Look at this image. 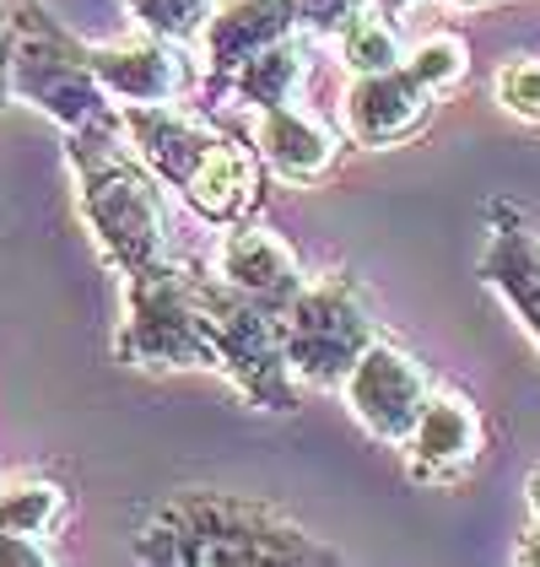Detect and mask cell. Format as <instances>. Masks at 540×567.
Here are the masks:
<instances>
[{
	"mask_svg": "<svg viewBox=\"0 0 540 567\" xmlns=\"http://www.w3.org/2000/svg\"><path fill=\"white\" fill-rule=\"evenodd\" d=\"M131 551L152 567H335L346 563L303 524L270 503L232 492H174L146 508Z\"/></svg>",
	"mask_w": 540,
	"mask_h": 567,
	"instance_id": "6da1fadb",
	"label": "cell"
},
{
	"mask_svg": "<svg viewBox=\"0 0 540 567\" xmlns=\"http://www.w3.org/2000/svg\"><path fill=\"white\" fill-rule=\"evenodd\" d=\"M65 163L76 178V206L87 221L97 255L120 276L168 260V200L163 178L141 163L125 135V120H97L65 131Z\"/></svg>",
	"mask_w": 540,
	"mask_h": 567,
	"instance_id": "7a4b0ae2",
	"label": "cell"
},
{
	"mask_svg": "<svg viewBox=\"0 0 540 567\" xmlns=\"http://www.w3.org/2000/svg\"><path fill=\"white\" fill-rule=\"evenodd\" d=\"M6 76H11V103L39 109L60 131H82L120 114L92 76V44L60 28V17L44 0H11Z\"/></svg>",
	"mask_w": 540,
	"mask_h": 567,
	"instance_id": "3957f363",
	"label": "cell"
},
{
	"mask_svg": "<svg viewBox=\"0 0 540 567\" xmlns=\"http://www.w3.org/2000/svg\"><path fill=\"white\" fill-rule=\"evenodd\" d=\"M120 362L146 373H195L217 368V341L200 298V270L179 260H157L125 276V324Z\"/></svg>",
	"mask_w": 540,
	"mask_h": 567,
	"instance_id": "277c9868",
	"label": "cell"
},
{
	"mask_svg": "<svg viewBox=\"0 0 540 567\" xmlns=\"http://www.w3.org/2000/svg\"><path fill=\"white\" fill-rule=\"evenodd\" d=\"M200 298L211 319V341H217V373L243 394L255 411H298V373L287 362V336H281V313L266 308L260 298L227 287L217 270H200Z\"/></svg>",
	"mask_w": 540,
	"mask_h": 567,
	"instance_id": "5b68a950",
	"label": "cell"
},
{
	"mask_svg": "<svg viewBox=\"0 0 540 567\" xmlns=\"http://www.w3.org/2000/svg\"><path fill=\"white\" fill-rule=\"evenodd\" d=\"M281 336L303 390H341L346 373L362 362V351L378 341V319L357 281L346 270H330V276H309L303 292L281 308Z\"/></svg>",
	"mask_w": 540,
	"mask_h": 567,
	"instance_id": "8992f818",
	"label": "cell"
},
{
	"mask_svg": "<svg viewBox=\"0 0 540 567\" xmlns=\"http://www.w3.org/2000/svg\"><path fill=\"white\" fill-rule=\"evenodd\" d=\"M433 394L438 390H433V373L422 368V357L405 351L401 341H384V336L362 351V362L341 384V400L362 422V433L390 443V449L405 443V433L416 427V416L427 411Z\"/></svg>",
	"mask_w": 540,
	"mask_h": 567,
	"instance_id": "52a82bcc",
	"label": "cell"
},
{
	"mask_svg": "<svg viewBox=\"0 0 540 567\" xmlns=\"http://www.w3.org/2000/svg\"><path fill=\"white\" fill-rule=\"evenodd\" d=\"M92 76L108 92L114 109H141V103H179L189 92V60L184 44L157 39V33H131L92 44Z\"/></svg>",
	"mask_w": 540,
	"mask_h": 567,
	"instance_id": "ba28073f",
	"label": "cell"
},
{
	"mask_svg": "<svg viewBox=\"0 0 540 567\" xmlns=\"http://www.w3.org/2000/svg\"><path fill=\"white\" fill-rule=\"evenodd\" d=\"M405 471L422 486H454L481 454H487V422L481 411L454 390H438L427 400V411L416 416V427L401 443Z\"/></svg>",
	"mask_w": 540,
	"mask_h": 567,
	"instance_id": "9c48e42d",
	"label": "cell"
},
{
	"mask_svg": "<svg viewBox=\"0 0 540 567\" xmlns=\"http://www.w3.org/2000/svg\"><path fill=\"white\" fill-rule=\"evenodd\" d=\"M476 276H481V287L513 313V324L540 351V227L536 221L497 200L492 233H487V249L476 260Z\"/></svg>",
	"mask_w": 540,
	"mask_h": 567,
	"instance_id": "30bf717a",
	"label": "cell"
},
{
	"mask_svg": "<svg viewBox=\"0 0 540 567\" xmlns=\"http://www.w3.org/2000/svg\"><path fill=\"white\" fill-rule=\"evenodd\" d=\"M211 270L222 276L227 287L260 298V303L276 308V313L292 303V298L303 292V281H309L303 255H298L276 227H266V221H232Z\"/></svg>",
	"mask_w": 540,
	"mask_h": 567,
	"instance_id": "8fae6325",
	"label": "cell"
},
{
	"mask_svg": "<svg viewBox=\"0 0 540 567\" xmlns=\"http://www.w3.org/2000/svg\"><path fill=\"white\" fill-rule=\"evenodd\" d=\"M433 92L422 87L405 65L395 71H373V76H352L346 103H341V125L357 146H401L433 120Z\"/></svg>",
	"mask_w": 540,
	"mask_h": 567,
	"instance_id": "7c38bea8",
	"label": "cell"
},
{
	"mask_svg": "<svg viewBox=\"0 0 540 567\" xmlns=\"http://www.w3.org/2000/svg\"><path fill=\"white\" fill-rule=\"evenodd\" d=\"M179 195L189 200L195 217H206L211 227H232L249 221V212L260 206V152L255 141L238 135H217L211 152L195 163V174L179 184Z\"/></svg>",
	"mask_w": 540,
	"mask_h": 567,
	"instance_id": "4fadbf2b",
	"label": "cell"
},
{
	"mask_svg": "<svg viewBox=\"0 0 540 567\" xmlns=\"http://www.w3.org/2000/svg\"><path fill=\"white\" fill-rule=\"evenodd\" d=\"M120 120H125V135L141 152V163L168 189H179L195 174V163L211 152V141L222 135L211 120L189 114L184 103H141V109H120Z\"/></svg>",
	"mask_w": 540,
	"mask_h": 567,
	"instance_id": "5bb4252c",
	"label": "cell"
},
{
	"mask_svg": "<svg viewBox=\"0 0 540 567\" xmlns=\"http://www.w3.org/2000/svg\"><path fill=\"white\" fill-rule=\"evenodd\" d=\"M287 33H298V6L292 0H211V17H206V33H200L206 82L217 87L255 49L276 44Z\"/></svg>",
	"mask_w": 540,
	"mask_h": 567,
	"instance_id": "9a60e30c",
	"label": "cell"
},
{
	"mask_svg": "<svg viewBox=\"0 0 540 567\" xmlns=\"http://www.w3.org/2000/svg\"><path fill=\"white\" fill-rule=\"evenodd\" d=\"M255 152L270 174L287 178V184H319V178H330L335 157H341L335 135L292 103L255 114Z\"/></svg>",
	"mask_w": 540,
	"mask_h": 567,
	"instance_id": "2e32d148",
	"label": "cell"
},
{
	"mask_svg": "<svg viewBox=\"0 0 540 567\" xmlns=\"http://www.w3.org/2000/svg\"><path fill=\"white\" fill-rule=\"evenodd\" d=\"M309 82V33L298 28V33H287V39H276V44L255 49L232 76L217 82V97L227 103H238V109H249V114H260V109H281V103H298V92Z\"/></svg>",
	"mask_w": 540,
	"mask_h": 567,
	"instance_id": "e0dca14e",
	"label": "cell"
},
{
	"mask_svg": "<svg viewBox=\"0 0 540 567\" xmlns=\"http://www.w3.org/2000/svg\"><path fill=\"white\" fill-rule=\"evenodd\" d=\"M71 519V492L54 476H11L0 481V529L6 535H33L49 540Z\"/></svg>",
	"mask_w": 540,
	"mask_h": 567,
	"instance_id": "ac0fdd59",
	"label": "cell"
},
{
	"mask_svg": "<svg viewBox=\"0 0 540 567\" xmlns=\"http://www.w3.org/2000/svg\"><path fill=\"white\" fill-rule=\"evenodd\" d=\"M335 54L352 76H373V71H395L405 60V44L395 33V17H378V11H362L346 33H335Z\"/></svg>",
	"mask_w": 540,
	"mask_h": 567,
	"instance_id": "d6986e66",
	"label": "cell"
},
{
	"mask_svg": "<svg viewBox=\"0 0 540 567\" xmlns=\"http://www.w3.org/2000/svg\"><path fill=\"white\" fill-rule=\"evenodd\" d=\"M401 65L433 92V97H449V92L465 82V71H470V49H465L459 33H427V39L405 44Z\"/></svg>",
	"mask_w": 540,
	"mask_h": 567,
	"instance_id": "ffe728a7",
	"label": "cell"
},
{
	"mask_svg": "<svg viewBox=\"0 0 540 567\" xmlns=\"http://www.w3.org/2000/svg\"><path fill=\"white\" fill-rule=\"evenodd\" d=\"M125 6L141 33H157L174 44H200L206 17H211V0H125Z\"/></svg>",
	"mask_w": 540,
	"mask_h": 567,
	"instance_id": "44dd1931",
	"label": "cell"
},
{
	"mask_svg": "<svg viewBox=\"0 0 540 567\" xmlns=\"http://www.w3.org/2000/svg\"><path fill=\"white\" fill-rule=\"evenodd\" d=\"M492 92H497V103H502V114L540 125V54H513V60H502L497 76H492Z\"/></svg>",
	"mask_w": 540,
	"mask_h": 567,
	"instance_id": "7402d4cb",
	"label": "cell"
},
{
	"mask_svg": "<svg viewBox=\"0 0 540 567\" xmlns=\"http://www.w3.org/2000/svg\"><path fill=\"white\" fill-rule=\"evenodd\" d=\"M298 6V28L309 39H335L357 22L362 11H373V0H292Z\"/></svg>",
	"mask_w": 540,
	"mask_h": 567,
	"instance_id": "603a6c76",
	"label": "cell"
},
{
	"mask_svg": "<svg viewBox=\"0 0 540 567\" xmlns=\"http://www.w3.org/2000/svg\"><path fill=\"white\" fill-rule=\"evenodd\" d=\"M54 551L49 540H33V535H6L0 529V567H49Z\"/></svg>",
	"mask_w": 540,
	"mask_h": 567,
	"instance_id": "cb8c5ba5",
	"label": "cell"
},
{
	"mask_svg": "<svg viewBox=\"0 0 540 567\" xmlns=\"http://www.w3.org/2000/svg\"><path fill=\"white\" fill-rule=\"evenodd\" d=\"M6 44H11V0H0V109L11 103V76H6Z\"/></svg>",
	"mask_w": 540,
	"mask_h": 567,
	"instance_id": "d4e9b609",
	"label": "cell"
},
{
	"mask_svg": "<svg viewBox=\"0 0 540 567\" xmlns=\"http://www.w3.org/2000/svg\"><path fill=\"white\" fill-rule=\"evenodd\" d=\"M513 563H525V567H540V519L519 535V546H513Z\"/></svg>",
	"mask_w": 540,
	"mask_h": 567,
	"instance_id": "484cf974",
	"label": "cell"
},
{
	"mask_svg": "<svg viewBox=\"0 0 540 567\" xmlns=\"http://www.w3.org/2000/svg\"><path fill=\"white\" fill-rule=\"evenodd\" d=\"M405 6H416V0H373V11H378V17H401Z\"/></svg>",
	"mask_w": 540,
	"mask_h": 567,
	"instance_id": "4316f807",
	"label": "cell"
},
{
	"mask_svg": "<svg viewBox=\"0 0 540 567\" xmlns=\"http://www.w3.org/2000/svg\"><path fill=\"white\" fill-rule=\"evenodd\" d=\"M530 514H536V519H540V471H536V476H530Z\"/></svg>",
	"mask_w": 540,
	"mask_h": 567,
	"instance_id": "83f0119b",
	"label": "cell"
},
{
	"mask_svg": "<svg viewBox=\"0 0 540 567\" xmlns=\"http://www.w3.org/2000/svg\"><path fill=\"white\" fill-rule=\"evenodd\" d=\"M454 6H470V11H481V6H502V0H454Z\"/></svg>",
	"mask_w": 540,
	"mask_h": 567,
	"instance_id": "f1b7e54d",
	"label": "cell"
}]
</instances>
